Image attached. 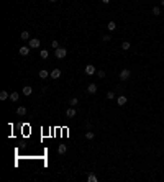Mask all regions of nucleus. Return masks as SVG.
Here are the masks:
<instances>
[{"instance_id":"29","label":"nucleus","mask_w":164,"mask_h":182,"mask_svg":"<svg viewBox=\"0 0 164 182\" xmlns=\"http://www.w3.org/2000/svg\"><path fill=\"white\" fill-rule=\"evenodd\" d=\"M161 7H164V0H161Z\"/></svg>"},{"instance_id":"8","label":"nucleus","mask_w":164,"mask_h":182,"mask_svg":"<svg viewBox=\"0 0 164 182\" xmlns=\"http://www.w3.org/2000/svg\"><path fill=\"white\" fill-rule=\"evenodd\" d=\"M87 92H89V94H95V92H97V84H89V85H87Z\"/></svg>"},{"instance_id":"16","label":"nucleus","mask_w":164,"mask_h":182,"mask_svg":"<svg viewBox=\"0 0 164 182\" xmlns=\"http://www.w3.org/2000/svg\"><path fill=\"white\" fill-rule=\"evenodd\" d=\"M58 151H59V154H64V153L67 151V146H66V144H59Z\"/></svg>"},{"instance_id":"12","label":"nucleus","mask_w":164,"mask_h":182,"mask_svg":"<svg viewBox=\"0 0 164 182\" xmlns=\"http://www.w3.org/2000/svg\"><path fill=\"white\" fill-rule=\"evenodd\" d=\"M18 99H20L18 92H12V94H10V100H12V102H18Z\"/></svg>"},{"instance_id":"27","label":"nucleus","mask_w":164,"mask_h":182,"mask_svg":"<svg viewBox=\"0 0 164 182\" xmlns=\"http://www.w3.org/2000/svg\"><path fill=\"white\" fill-rule=\"evenodd\" d=\"M102 40H103V41H110V40H112V36H110V35H105Z\"/></svg>"},{"instance_id":"20","label":"nucleus","mask_w":164,"mask_h":182,"mask_svg":"<svg viewBox=\"0 0 164 182\" xmlns=\"http://www.w3.org/2000/svg\"><path fill=\"white\" fill-rule=\"evenodd\" d=\"M94 131H90V130H87V133H85V139H94Z\"/></svg>"},{"instance_id":"28","label":"nucleus","mask_w":164,"mask_h":182,"mask_svg":"<svg viewBox=\"0 0 164 182\" xmlns=\"http://www.w3.org/2000/svg\"><path fill=\"white\" fill-rule=\"evenodd\" d=\"M102 3H103V5H108V3H110V0H102Z\"/></svg>"},{"instance_id":"1","label":"nucleus","mask_w":164,"mask_h":182,"mask_svg":"<svg viewBox=\"0 0 164 182\" xmlns=\"http://www.w3.org/2000/svg\"><path fill=\"white\" fill-rule=\"evenodd\" d=\"M54 56L58 58V59H64L67 56V51L64 49V48H58V49H54Z\"/></svg>"},{"instance_id":"5","label":"nucleus","mask_w":164,"mask_h":182,"mask_svg":"<svg viewBox=\"0 0 164 182\" xmlns=\"http://www.w3.org/2000/svg\"><path fill=\"white\" fill-rule=\"evenodd\" d=\"M30 49H31L30 46H21V48L18 49V53H20L21 56H28V54H30Z\"/></svg>"},{"instance_id":"26","label":"nucleus","mask_w":164,"mask_h":182,"mask_svg":"<svg viewBox=\"0 0 164 182\" xmlns=\"http://www.w3.org/2000/svg\"><path fill=\"white\" fill-rule=\"evenodd\" d=\"M97 75L100 77V79H103V77H105V71H98V72H97Z\"/></svg>"},{"instance_id":"13","label":"nucleus","mask_w":164,"mask_h":182,"mask_svg":"<svg viewBox=\"0 0 164 182\" xmlns=\"http://www.w3.org/2000/svg\"><path fill=\"white\" fill-rule=\"evenodd\" d=\"M16 115H20V117L26 115V108H25V107H18V108H16Z\"/></svg>"},{"instance_id":"30","label":"nucleus","mask_w":164,"mask_h":182,"mask_svg":"<svg viewBox=\"0 0 164 182\" xmlns=\"http://www.w3.org/2000/svg\"><path fill=\"white\" fill-rule=\"evenodd\" d=\"M49 2H58V0H49Z\"/></svg>"},{"instance_id":"15","label":"nucleus","mask_w":164,"mask_h":182,"mask_svg":"<svg viewBox=\"0 0 164 182\" xmlns=\"http://www.w3.org/2000/svg\"><path fill=\"white\" fill-rule=\"evenodd\" d=\"M130 48H131L130 41H123V43H121V49H123V51H128Z\"/></svg>"},{"instance_id":"24","label":"nucleus","mask_w":164,"mask_h":182,"mask_svg":"<svg viewBox=\"0 0 164 182\" xmlns=\"http://www.w3.org/2000/svg\"><path fill=\"white\" fill-rule=\"evenodd\" d=\"M153 13H154V15H161V8L159 7H153Z\"/></svg>"},{"instance_id":"25","label":"nucleus","mask_w":164,"mask_h":182,"mask_svg":"<svg viewBox=\"0 0 164 182\" xmlns=\"http://www.w3.org/2000/svg\"><path fill=\"white\" fill-rule=\"evenodd\" d=\"M107 99L113 100V99H115V92H107Z\"/></svg>"},{"instance_id":"17","label":"nucleus","mask_w":164,"mask_h":182,"mask_svg":"<svg viewBox=\"0 0 164 182\" xmlns=\"http://www.w3.org/2000/svg\"><path fill=\"white\" fill-rule=\"evenodd\" d=\"M20 38H21V40H26V41H30V33H28V31H21Z\"/></svg>"},{"instance_id":"2","label":"nucleus","mask_w":164,"mask_h":182,"mask_svg":"<svg viewBox=\"0 0 164 182\" xmlns=\"http://www.w3.org/2000/svg\"><path fill=\"white\" fill-rule=\"evenodd\" d=\"M84 71H85V74H87V75H94L95 72H97V69H95V66L89 64V66H85V69H84Z\"/></svg>"},{"instance_id":"19","label":"nucleus","mask_w":164,"mask_h":182,"mask_svg":"<svg viewBox=\"0 0 164 182\" xmlns=\"http://www.w3.org/2000/svg\"><path fill=\"white\" fill-rule=\"evenodd\" d=\"M8 99V92L7 90H2L0 92V100H7Z\"/></svg>"},{"instance_id":"10","label":"nucleus","mask_w":164,"mask_h":182,"mask_svg":"<svg viewBox=\"0 0 164 182\" xmlns=\"http://www.w3.org/2000/svg\"><path fill=\"white\" fill-rule=\"evenodd\" d=\"M33 94V89L30 87V85H26V87H23V95H26V97H30V95Z\"/></svg>"},{"instance_id":"3","label":"nucleus","mask_w":164,"mask_h":182,"mask_svg":"<svg viewBox=\"0 0 164 182\" xmlns=\"http://www.w3.org/2000/svg\"><path fill=\"white\" fill-rule=\"evenodd\" d=\"M130 75H131V72H130L128 69H123V71L120 72V79H121V80H128Z\"/></svg>"},{"instance_id":"31","label":"nucleus","mask_w":164,"mask_h":182,"mask_svg":"<svg viewBox=\"0 0 164 182\" xmlns=\"http://www.w3.org/2000/svg\"><path fill=\"white\" fill-rule=\"evenodd\" d=\"M136 2H138V0H136Z\"/></svg>"},{"instance_id":"9","label":"nucleus","mask_w":164,"mask_h":182,"mask_svg":"<svg viewBox=\"0 0 164 182\" xmlns=\"http://www.w3.org/2000/svg\"><path fill=\"white\" fill-rule=\"evenodd\" d=\"M38 75H39V79H48V77H49L51 74H49V72H48V71H44V69H41Z\"/></svg>"},{"instance_id":"7","label":"nucleus","mask_w":164,"mask_h":182,"mask_svg":"<svg viewBox=\"0 0 164 182\" xmlns=\"http://www.w3.org/2000/svg\"><path fill=\"white\" fill-rule=\"evenodd\" d=\"M66 115H67V118H74V117H76V107H71V108H67Z\"/></svg>"},{"instance_id":"18","label":"nucleus","mask_w":164,"mask_h":182,"mask_svg":"<svg viewBox=\"0 0 164 182\" xmlns=\"http://www.w3.org/2000/svg\"><path fill=\"white\" fill-rule=\"evenodd\" d=\"M39 56H41L43 59H48V56H49V53H48V49H41V51H39Z\"/></svg>"},{"instance_id":"6","label":"nucleus","mask_w":164,"mask_h":182,"mask_svg":"<svg viewBox=\"0 0 164 182\" xmlns=\"http://www.w3.org/2000/svg\"><path fill=\"white\" fill-rule=\"evenodd\" d=\"M49 77L51 79H59V77H61V69H53Z\"/></svg>"},{"instance_id":"11","label":"nucleus","mask_w":164,"mask_h":182,"mask_svg":"<svg viewBox=\"0 0 164 182\" xmlns=\"http://www.w3.org/2000/svg\"><path fill=\"white\" fill-rule=\"evenodd\" d=\"M126 100H128V99H126L125 95H120V97L117 99V103H118V105H125V103H126Z\"/></svg>"},{"instance_id":"21","label":"nucleus","mask_w":164,"mask_h":182,"mask_svg":"<svg viewBox=\"0 0 164 182\" xmlns=\"http://www.w3.org/2000/svg\"><path fill=\"white\" fill-rule=\"evenodd\" d=\"M87 181H89V182H97V176H95V174H89V176H87Z\"/></svg>"},{"instance_id":"14","label":"nucleus","mask_w":164,"mask_h":182,"mask_svg":"<svg viewBox=\"0 0 164 182\" xmlns=\"http://www.w3.org/2000/svg\"><path fill=\"white\" fill-rule=\"evenodd\" d=\"M107 28H108V31H115L117 30V25H115V21H108Z\"/></svg>"},{"instance_id":"23","label":"nucleus","mask_w":164,"mask_h":182,"mask_svg":"<svg viewBox=\"0 0 164 182\" xmlns=\"http://www.w3.org/2000/svg\"><path fill=\"white\" fill-rule=\"evenodd\" d=\"M51 46L54 48V49H58V48H59V41L58 40H53V41H51Z\"/></svg>"},{"instance_id":"22","label":"nucleus","mask_w":164,"mask_h":182,"mask_svg":"<svg viewBox=\"0 0 164 182\" xmlns=\"http://www.w3.org/2000/svg\"><path fill=\"white\" fill-rule=\"evenodd\" d=\"M77 102H79V100L76 99V97H72V99L69 100V105H71V107H76V105H77Z\"/></svg>"},{"instance_id":"4","label":"nucleus","mask_w":164,"mask_h":182,"mask_svg":"<svg viewBox=\"0 0 164 182\" xmlns=\"http://www.w3.org/2000/svg\"><path fill=\"white\" fill-rule=\"evenodd\" d=\"M39 44H41V41L36 40V38H33V40L28 41V46H30V48H39Z\"/></svg>"}]
</instances>
